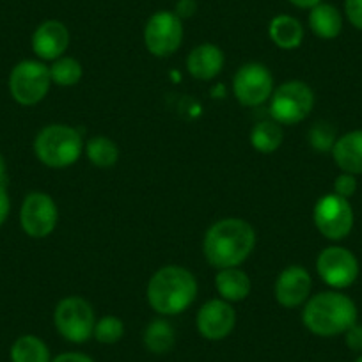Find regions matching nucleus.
<instances>
[{"label":"nucleus","instance_id":"2eb2a0df","mask_svg":"<svg viewBox=\"0 0 362 362\" xmlns=\"http://www.w3.org/2000/svg\"><path fill=\"white\" fill-rule=\"evenodd\" d=\"M69 47V30L59 20H47L33 34V50L43 61L62 57Z\"/></svg>","mask_w":362,"mask_h":362},{"label":"nucleus","instance_id":"6e6552de","mask_svg":"<svg viewBox=\"0 0 362 362\" xmlns=\"http://www.w3.org/2000/svg\"><path fill=\"white\" fill-rule=\"evenodd\" d=\"M313 221L323 238L330 242H341L354 229L355 215L350 201L337 194H325L315 204Z\"/></svg>","mask_w":362,"mask_h":362},{"label":"nucleus","instance_id":"ddd939ff","mask_svg":"<svg viewBox=\"0 0 362 362\" xmlns=\"http://www.w3.org/2000/svg\"><path fill=\"white\" fill-rule=\"evenodd\" d=\"M197 330L208 341L226 339L236 325V311L229 302L214 298L197 313Z\"/></svg>","mask_w":362,"mask_h":362},{"label":"nucleus","instance_id":"1a4fd4ad","mask_svg":"<svg viewBox=\"0 0 362 362\" xmlns=\"http://www.w3.org/2000/svg\"><path fill=\"white\" fill-rule=\"evenodd\" d=\"M183 41V23L176 13L158 11L148 20L144 29V43L155 57H169L176 54Z\"/></svg>","mask_w":362,"mask_h":362},{"label":"nucleus","instance_id":"a878e982","mask_svg":"<svg viewBox=\"0 0 362 362\" xmlns=\"http://www.w3.org/2000/svg\"><path fill=\"white\" fill-rule=\"evenodd\" d=\"M124 336V323L117 316H103L96 322L93 337L102 344H114Z\"/></svg>","mask_w":362,"mask_h":362},{"label":"nucleus","instance_id":"2f4dec72","mask_svg":"<svg viewBox=\"0 0 362 362\" xmlns=\"http://www.w3.org/2000/svg\"><path fill=\"white\" fill-rule=\"evenodd\" d=\"M50 362H95V361H93L89 355L80 354V351H66V354L57 355V357Z\"/></svg>","mask_w":362,"mask_h":362},{"label":"nucleus","instance_id":"aec40b11","mask_svg":"<svg viewBox=\"0 0 362 362\" xmlns=\"http://www.w3.org/2000/svg\"><path fill=\"white\" fill-rule=\"evenodd\" d=\"M309 27L320 40H334L343 30V16L332 4L322 2L309 13Z\"/></svg>","mask_w":362,"mask_h":362},{"label":"nucleus","instance_id":"b1692460","mask_svg":"<svg viewBox=\"0 0 362 362\" xmlns=\"http://www.w3.org/2000/svg\"><path fill=\"white\" fill-rule=\"evenodd\" d=\"M250 144L259 153L270 155V153L277 151V148L283 144V128L276 121L257 123L250 132Z\"/></svg>","mask_w":362,"mask_h":362},{"label":"nucleus","instance_id":"f8f14e48","mask_svg":"<svg viewBox=\"0 0 362 362\" xmlns=\"http://www.w3.org/2000/svg\"><path fill=\"white\" fill-rule=\"evenodd\" d=\"M59 210L55 201L45 192H30L20 210V224L30 238H47L55 229Z\"/></svg>","mask_w":362,"mask_h":362},{"label":"nucleus","instance_id":"20e7f679","mask_svg":"<svg viewBox=\"0 0 362 362\" xmlns=\"http://www.w3.org/2000/svg\"><path fill=\"white\" fill-rule=\"evenodd\" d=\"M82 135L68 124H48L34 139V153L43 165L66 169L82 155Z\"/></svg>","mask_w":362,"mask_h":362},{"label":"nucleus","instance_id":"9d476101","mask_svg":"<svg viewBox=\"0 0 362 362\" xmlns=\"http://www.w3.org/2000/svg\"><path fill=\"white\" fill-rule=\"evenodd\" d=\"M316 270L327 286L334 290H344L357 281L358 259L351 250L332 245L320 252L316 259Z\"/></svg>","mask_w":362,"mask_h":362},{"label":"nucleus","instance_id":"7ed1b4c3","mask_svg":"<svg viewBox=\"0 0 362 362\" xmlns=\"http://www.w3.org/2000/svg\"><path fill=\"white\" fill-rule=\"evenodd\" d=\"M357 316V305L348 295L339 291H323L305 302L302 322L315 336L334 337L355 325Z\"/></svg>","mask_w":362,"mask_h":362},{"label":"nucleus","instance_id":"f03ea898","mask_svg":"<svg viewBox=\"0 0 362 362\" xmlns=\"http://www.w3.org/2000/svg\"><path fill=\"white\" fill-rule=\"evenodd\" d=\"M148 302L158 315L174 316L187 311L197 297V281L190 270L167 264L156 270L148 283Z\"/></svg>","mask_w":362,"mask_h":362},{"label":"nucleus","instance_id":"f257e3e1","mask_svg":"<svg viewBox=\"0 0 362 362\" xmlns=\"http://www.w3.org/2000/svg\"><path fill=\"white\" fill-rule=\"evenodd\" d=\"M256 231L243 218H222L204 235L203 252L208 263L217 270L240 267L252 254Z\"/></svg>","mask_w":362,"mask_h":362},{"label":"nucleus","instance_id":"4468645a","mask_svg":"<svg viewBox=\"0 0 362 362\" xmlns=\"http://www.w3.org/2000/svg\"><path fill=\"white\" fill-rule=\"evenodd\" d=\"M311 286L313 281L309 272L300 264H291L279 274L274 293H276V300L283 308L293 309L309 300Z\"/></svg>","mask_w":362,"mask_h":362},{"label":"nucleus","instance_id":"423d86ee","mask_svg":"<svg viewBox=\"0 0 362 362\" xmlns=\"http://www.w3.org/2000/svg\"><path fill=\"white\" fill-rule=\"evenodd\" d=\"M50 86L52 78L48 66L33 59L18 62L9 75V93L13 100L23 107H33L43 102Z\"/></svg>","mask_w":362,"mask_h":362},{"label":"nucleus","instance_id":"9b49d317","mask_svg":"<svg viewBox=\"0 0 362 362\" xmlns=\"http://www.w3.org/2000/svg\"><path fill=\"white\" fill-rule=\"evenodd\" d=\"M235 98L245 107H257L270 100L274 93V76L267 66L259 62H247L233 78Z\"/></svg>","mask_w":362,"mask_h":362},{"label":"nucleus","instance_id":"4be33fe9","mask_svg":"<svg viewBox=\"0 0 362 362\" xmlns=\"http://www.w3.org/2000/svg\"><path fill=\"white\" fill-rule=\"evenodd\" d=\"M86 155L89 162L98 169H110L119 160V149L112 139L105 135H96L87 141Z\"/></svg>","mask_w":362,"mask_h":362},{"label":"nucleus","instance_id":"5701e85b","mask_svg":"<svg viewBox=\"0 0 362 362\" xmlns=\"http://www.w3.org/2000/svg\"><path fill=\"white\" fill-rule=\"evenodd\" d=\"M174 341H176V332L173 325L165 320H153L144 332V344L151 354H167L173 350Z\"/></svg>","mask_w":362,"mask_h":362},{"label":"nucleus","instance_id":"f704fd0d","mask_svg":"<svg viewBox=\"0 0 362 362\" xmlns=\"http://www.w3.org/2000/svg\"><path fill=\"white\" fill-rule=\"evenodd\" d=\"M4 174H6V162L4 158H2V155H0V180L4 177Z\"/></svg>","mask_w":362,"mask_h":362},{"label":"nucleus","instance_id":"412c9836","mask_svg":"<svg viewBox=\"0 0 362 362\" xmlns=\"http://www.w3.org/2000/svg\"><path fill=\"white\" fill-rule=\"evenodd\" d=\"M50 350L43 339L33 334L18 337L11 346V362H50Z\"/></svg>","mask_w":362,"mask_h":362},{"label":"nucleus","instance_id":"c85d7f7f","mask_svg":"<svg viewBox=\"0 0 362 362\" xmlns=\"http://www.w3.org/2000/svg\"><path fill=\"white\" fill-rule=\"evenodd\" d=\"M344 15L355 29L362 30V0H344Z\"/></svg>","mask_w":362,"mask_h":362},{"label":"nucleus","instance_id":"c756f323","mask_svg":"<svg viewBox=\"0 0 362 362\" xmlns=\"http://www.w3.org/2000/svg\"><path fill=\"white\" fill-rule=\"evenodd\" d=\"M344 341H346V346L350 348L351 351H357V354H362V325L355 323L350 329L344 332Z\"/></svg>","mask_w":362,"mask_h":362},{"label":"nucleus","instance_id":"7c9ffc66","mask_svg":"<svg viewBox=\"0 0 362 362\" xmlns=\"http://www.w3.org/2000/svg\"><path fill=\"white\" fill-rule=\"evenodd\" d=\"M9 211H11V201H9L8 190L0 185V226L4 224L9 217Z\"/></svg>","mask_w":362,"mask_h":362},{"label":"nucleus","instance_id":"cd10ccee","mask_svg":"<svg viewBox=\"0 0 362 362\" xmlns=\"http://www.w3.org/2000/svg\"><path fill=\"white\" fill-rule=\"evenodd\" d=\"M355 192H357V180L354 174L341 173L334 181V194L344 197V199H350L351 196H355Z\"/></svg>","mask_w":362,"mask_h":362},{"label":"nucleus","instance_id":"bb28decb","mask_svg":"<svg viewBox=\"0 0 362 362\" xmlns=\"http://www.w3.org/2000/svg\"><path fill=\"white\" fill-rule=\"evenodd\" d=\"M309 144L320 153H330L332 151L334 144H336V130L330 127L329 123H316L315 127L309 130Z\"/></svg>","mask_w":362,"mask_h":362},{"label":"nucleus","instance_id":"c9c22d12","mask_svg":"<svg viewBox=\"0 0 362 362\" xmlns=\"http://www.w3.org/2000/svg\"><path fill=\"white\" fill-rule=\"evenodd\" d=\"M355 362H362V354L358 355V358H357V361H355Z\"/></svg>","mask_w":362,"mask_h":362},{"label":"nucleus","instance_id":"473e14b6","mask_svg":"<svg viewBox=\"0 0 362 362\" xmlns=\"http://www.w3.org/2000/svg\"><path fill=\"white\" fill-rule=\"evenodd\" d=\"M194 11H196V2L194 0H181L180 4H177L176 15L183 18V16H190Z\"/></svg>","mask_w":362,"mask_h":362},{"label":"nucleus","instance_id":"a211bd4d","mask_svg":"<svg viewBox=\"0 0 362 362\" xmlns=\"http://www.w3.org/2000/svg\"><path fill=\"white\" fill-rule=\"evenodd\" d=\"M215 286H217L222 300L226 302L245 300L250 295V290H252V283H250L249 276L243 270H240L238 267L218 270L217 277H215Z\"/></svg>","mask_w":362,"mask_h":362},{"label":"nucleus","instance_id":"393cba45","mask_svg":"<svg viewBox=\"0 0 362 362\" xmlns=\"http://www.w3.org/2000/svg\"><path fill=\"white\" fill-rule=\"evenodd\" d=\"M50 78L52 83L61 87H71L82 80L83 69L82 64L75 57H59L55 59L54 64L50 66Z\"/></svg>","mask_w":362,"mask_h":362},{"label":"nucleus","instance_id":"6ab92c4d","mask_svg":"<svg viewBox=\"0 0 362 362\" xmlns=\"http://www.w3.org/2000/svg\"><path fill=\"white\" fill-rule=\"evenodd\" d=\"M268 36L276 47L283 50H293L300 47L304 41V27L293 16L279 15L268 25Z\"/></svg>","mask_w":362,"mask_h":362},{"label":"nucleus","instance_id":"0eeeda50","mask_svg":"<svg viewBox=\"0 0 362 362\" xmlns=\"http://www.w3.org/2000/svg\"><path fill=\"white\" fill-rule=\"evenodd\" d=\"M54 323L57 332L66 341H69V343H86L95 332V309L86 298L66 297L55 308Z\"/></svg>","mask_w":362,"mask_h":362},{"label":"nucleus","instance_id":"39448f33","mask_svg":"<svg viewBox=\"0 0 362 362\" xmlns=\"http://www.w3.org/2000/svg\"><path fill=\"white\" fill-rule=\"evenodd\" d=\"M315 107V93L302 80H288L281 83L270 96V116L279 124H298L311 114Z\"/></svg>","mask_w":362,"mask_h":362},{"label":"nucleus","instance_id":"dca6fc26","mask_svg":"<svg viewBox=\"0 0 362 362\" xmlns=\"http://www.w3.org/2000/svg\"><path fill=\"white\" fill-rule=\"evenodd\" d=\"M224 52L211 43H203L194 48L187 57V69L197 80L215 78L224 68Z\"/></svg>","mask_w":362,"mask_h":362},{"label":"nucleus","instance_id":"f3484780","mask_svg":"<svg viewBox=\"0 0 362 362\" xmlns=\"http://www.w3.org/2000/svg\"><path fill=\"white\" fill-rule=\"evenodd\" d=\"M332 158L343 173L362 174V130L348 132L337 137L332 148Z\"/></svg>","mask_w":362,"mask_h":362},{"label":"nucleus","instance_id":"72a5a7b5","mask_svg":"<svg viewBox=\"0 0 362 362\" xmlns=\"http://www.w3.org/2000/svg\"><path fill=\"white\" fill-rule=\"evenodd\" d=\"M290 2L293 6H297V8H300V9H313L315 6L322 4L323 0H290Z\"/></svg>","mask_w":362,"mask_h":362}]
</instances>
